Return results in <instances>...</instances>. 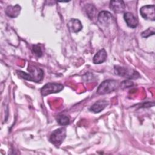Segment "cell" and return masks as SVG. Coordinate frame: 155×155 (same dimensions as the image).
<instances>
[{"mask_svg":"<svg viewBox=\"0 0 155 155\" xmlns=\"http://www.w3.org/2000/svg\"><path fill=\"white\" fill-rule=\"evenodd\" d=\"M27 70L28 71V73L22 71H17L16 72L19 77L30 81L39 82L42 79L44 71L41 68L30 65H28Z\"/></svg>","mask_w":155,"mask_h":155,"instance_id":"cell-1","label":"cell"},{"mask_svg":"<svg viewBox=\"0 0 155 155\" xmlns=\"http://www.w3.org/2000/svg\"><path fill=\"white\" fill-rule=\"evenodd\" d=\"M119 83L116 80H105L99 85L97 89V93L101 95L108 94L115 91L119 87Z\"/></svg>","mask_w":155,"mask_h":155,"instance_id":"cell-2","label":"cell"},{"mask_svg":"<svg viewBox=\"0 0 155 155\" xmlns=\"http://www.w3.org/2000/svg\"><path fill=\"white\" fill-rule=\"evenodd\" d=\"M114 73L118 76L125 78L127 79H135L140 77L139 73L130 68L121 66H114Z\"/></svg>","mask_w":155,"mask_h":155,"instance_id":"cell-3","label":"cell"},{"mask_svg":"<svg viewBox=\"0 0 155 155\" xmlns=\"http://www.w3.org/2000/svg\"><path fill=\"white\" fill-rule=\"evenodd\" d=\"M66 136V129L65 128H60L55 130L51 134L49 140L50 142L56 147L59 146L63 140H64Z\"/></svg>","mask_w":155,"mask_h":155,"instance_id":"cell-4","label":"cell"},{"mask_svg":"<svg viewBox=\"0 0 155 155\" xmlns=\"http://www.w3.org/2000/svg\"><path fill=\"white\" fill-rule=\"evenodd\" d=\"M63 88L64 86L61 84L48 82L43 86L41 89V93L42 96H45L51 93H58L62 91Z\"/></svg>","mask_w":155,"mask_h":155,"instance_id":"cell-5","label":"cell"},{"mask_svg":"<svg viewBox=\"0 0 155 155\" xmlns=\"http://www.w3.org/2000/svg\"><path fill=\"white\" fill-rule=\"evenodd\" d=\"M154 8V5H147L140 8V13L145 19L154 21L155 20Z\"/></svg>","mask_w":155,"mask_h":155,"instance_id":"cell-6","label":"cell"},{"mask_svg":"<svg viewBox=\"0 0 155 155\" xmlns=\"http://www.w3.org/2000/svg\"><path fill=\"white\" fill-rule=\"evenodd\" d=\"M113 19V16L108 11H101L97 15V20L99 23L105 27L108 26L111 23Z\"/></svg>","mask_w":155,"mask_h":155,"instance_id":"cell-7","label":"cell"},{"mask_svg":"<svg viewBox=\"0 0 155 155\" xmlns=\"http://www.w3.org/2000/svg\"><path fill=\"white\" fill-rule=\"evenodd\" d=\"M124 19L127 25L130 28H134L138 25L137 18L131 12H125L124 15Z\"/></svg>","mask_w":155,"mask_h":155,"instance_id":"cell-8","label":"cell"},{"mask_svg":"<svg viewBox=\"0 0 155 155\" xmlns=\"http://www.w3.org/2000/svg\"><path fill=\"white\" fill-rule=\"evenodd\" d=\"M110 8L115 13H120L125 10V4L123 1H111L110 2Z\"/></svg>","mask_w":155,"mask_h":155,"instance_id":"cell-9","label":"cell"},{"mask_svg":"<svg viewBox=\"0 0 155 155\" xmlns=\"http://www.w3.org/2000/svg\"><path fill=\"white\" fill-rule=\"evenodd\" d=\"M68 27L73 33H78L82 28L81 21L77 19H71L68 22Z\"/></svg>","mask_w":155,"mask_h":155,"instance_id":"cell-10","label":"cell"},{"mask_svg":"<svg viewBox=\"0 0 155 155\" xmlns=\"http://www.w3.org/2000/svg\"><path fill=\"white\" fill-rule=\"evenodd\" d=\"M21 7L19 5L16 4L15 5H8L5 9V14L10 18L17 17L21 12Z\"/></svg>","mask_w":155,"mask_h":155,"instance_id":"cell-11","label":"cell"},{"mask_svg":"<svg viewBox=\"0 0 155 155\" xmlns=\"http://www.w3.org/2000/svg\"><path fill=\"white\" fill-rule=\"evenodd\" d=\"M107 54L105 50L102 48L99 50L93 58V62L95 64H99L104 62L107 59Z\"/></svg>","mask_w":155,"mask_h":155,"instance_id":"cell-12","label":"cell"},{"mask_svg":"<svg viewBox=\"0 0 155 155\" xmlns=\"http://www.w3.org/2000/svg\"><path fill=\"white\" fill-rule=\"evenodd\" d=\"M108 105L106 100H99L96 102L90 108V110L94 113H98L102 111Z\"/></svg>","mask_w":155,"mask_h":155,"instance_id":"cell-13","label":"cell"},{"mask_svg":"<svg viewBox=\"0 0 155 155\" xmlns=\"http://www.w3.org/2000/svg\"><path fill=\"white\" fill-rule=\"evenodd\" d=\"M57 121L59 125L64 126V125H67L69 124L70 119L67 116L61 115V116H58V117L57 119Z\"/></svg>","mask_w":155,"mask_h":155,"instance_id":"cell-14","label":"cell"},{"mask_svg":"<svg viewBox=\"0 0 155 155\" xmlns=\"http://www.w3.org/2000/svg\"><path fill=\"white\" fill-rule=\"evenodd\" d=\"M86 13L88 15V16L91 19L93 18L94 12H95V8L91 4H87V5L85 7Z\"/></svg>","mask_w":155,"mask_h":155,"instance_id":"cell-15","label":"cell"},{"mask_svg":"<svg viewBox=\"0 0 155 155\" xmlns=\"http://www.w3.org/2000/svg\"><path fill=\"white\" fill-rule=\"evenodd\" d=\"M154 34V28L153 27H150L147 28V30H145V31H143L142 33H141V36L143 38H147L151 35H153Z\"/></svg>","mask_w":155,"mask_h":155,"instance_id":"cell-16","label":"cell"},{"mask_svg":"<svg viewBox=\"0 0 155 155\" xmlns=\"http://www.w3.org/2000/svg\"><path fill=\"white\" fill-rule=\"evenodd\" d=\"M32 51L35 53L36 56L38 57H41L42 55V51L41 48V47L36 44V45H33L32 47Z\"/></svg>","mask_w":155,"mask_h":155,"instance_id":"cell-17","label":"cell"},{"mask_svg":"<svg viewBox=\"0 0 155 155\" xmlns=\"http://www.w3.org/2000/svg\"><path fill=\"white\" fill-rule=\"evenodd\" d=\"M120 85L122 88H129L133 85V82L131 81H129V79H127L122 81Z\"/></svg>","mask_w":155,"mask_h":155,"instance_id":"cell-18","label":"cell"}]
</instances>
